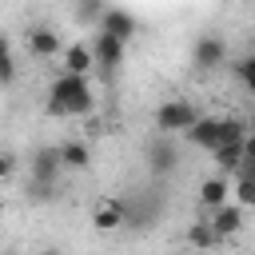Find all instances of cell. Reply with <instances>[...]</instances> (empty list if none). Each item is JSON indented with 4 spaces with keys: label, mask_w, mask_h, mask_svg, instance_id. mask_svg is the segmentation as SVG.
Here are the masks:
<instances>
[{
    "label": "cell",
    "mask_w": 255,
    "mask_h": 255,
    "mask_svg": "<svg viewBox=\"0 0 255 255\" xmlns=\"http://www.w3.org/2000/svg\"><path fill=\"white\" fill-rule=\"evenodd\" d=\"M96 108V88L88 76H56L48 88V116L56 120H84Z\"/></svg>",
    "instance_id": "obj_1"
},
{
    "label": "cell",
    "mask_w": 255,
    "mask_h": 255,
    "mask_svg": "<svg viewBox=\"0 0 255 255\" xmlns=\"http://www.w3.org/2000/svg\"><path fill=\"white\" fill-rule=\"evenodd\" d=\"M183 135H187L191 147H199V151L211 155L215 147L243 139V135H247V120H239V116H199Z\"/></svg>",
    "instance_id": "obj_2"
},
{
    "label": "cell",
    "mask_w": 255,
    "mask_h": 255,
    "mask_svg": "<svg viewBox=\"0 0 255 255\" xmlns=\"http://www.w3.org/2000/svg\"><path fill=\"white\" fill-rule=\"evenodd\" d=\"M155 131L159 135H183L195 120H199V112L191 108V100H179V96H171V100H163L159 108H155Z\"/></svg>",
    "instance_id": "obj_3"
},
{
    "label": "cell",
    "mask_w": 255,
    "mask_h": 255,
    "mask_svg": "<svg viewBox=\"0 0 255 255\" xmlns=\"http://www.w3.org/2000/svg\"><path fill=\"white\" fill-rule=\"evenodd\" d=\"M64 175V163H60V151L56 147H40L36 155H32V191L40 195V199H48L52 195V183Z\"/></svg>",
    "instance_id": "obj_4"
},
{
    "label": "cell",
    "mask_w": 255,
    "mask_h": 255,
    "mask_svg": "<svg viewBox=\"0 0 255 255\" xmlns=\"http://www.w3.org/2000/svg\"><path fill=\"white\" fill-rule=\"evenodd\" d=\"M92 227H96L100 235L124 231V227H128V207H124V199H112V195L96 199V203H92Z\"/></svg>",
    "instance_id": "obj_5"
},
{
    "label": "cell",
    "mask_w": 255,
    "mask_h": 255,
    "mask_svg": "<svg viewBox=\"0 0 255 255\" xmlns=\"http://www.w3.org/2000/svg\"><path fill=\"white\" fill-rule=\"evenodd\" d=\"M88 48H92L96 72H104V76H112V72L124 64V56H128V44H120V40H112V36H104V32H96V36L88 40Z\"/></svg>",
    "instance_id": "obj_6"
},
{
    "label": "cell",
    "mask_w": 255,
    "mask_h": 255,
    "mask_svg": "<svg viewBox=\"0 0 255 255\" xmlns=\"http://www.w3.org/2000/svg\"><path fill=\"white\" fill-rule=\"evenodd\" d=\"M203 219L211 223V231L219 235V243H223V239H235V235H239V231L247 227V211H243L239 203H223V207L207 211Z\"/></svg>",
    "instance_id": "obj_7"
},
{
    "label": "cell",
    "mask_w": 255,
    "mask_h": 255,
    "mask_svg": "<svg viewBox=\"0 0 255 255\" xmlns=\"http://www.w3.org/2000/svg\"><path fill=\"white\" fill-rule=\"evenodd\" d=\"M191 64L199 72H215L227 64V40L223 36H199L195 48H191Z\"/></svg>",
    "instance_id": "obj_8"
},
{
    "label": "cell",
    "mask_w": 255,
    "mask_h": 255,
    "mask_svg": "<svg viewBox=\"0 0 255 255\" xmlns=\"http://www.w3.org/2000/svg\"><path fill=\"white\" fill-rule=\"evenodd\" d=\"M96 32H104V36L128 44V40L135 36V16H131L128 8H104L100 20H96Z\"/></svg>",
    "instance_id": "obj_9"
},
{
    "label": "cell",
    "mask_w": 255,
    "mask_h": 255,
    "mask_svg": "<svg viewBox=\"0 0 255 255\" xmlns=\"http://www.w3.org/2000/svg\"><path fill=\"white\" fill-rule=\"evenodd\" d=\"M60 72H64V76H88V80H92L96 60H92L88 40H72V44H64V52H60Z\"/></svg>",
    "instance_id": "obj_10"
},
{
    "label": "cell",
    "mask_w": 255,
    "mask_h": 255,
    "mask_svg": "<svg viewBox=\"0 0 255 255\" xmlns=\"http://www.w3.org/2000/svg\"><path fill=\"white\" fill-rule=\"evenodd\" d=\"M195 199H199V207H203V211H215V207L231 203V179H227V175H207V179L199 183Z\"/></svg>",
    "instance_id": "obj_11"
},
{
    "label": "cell",
    "mask_w": 255,
    "mask_h": 255,
    "mask_svg": "<svg viewBox=\"0 0 255 255\" xmlns=\"http://www.w3.org/2000/svg\"><path fill=\"white\" fill-rule=\"evenodd\" d=\"M28 52H32L36 60H60L64 40H60V32H52V28H28Z\"/></svg>",
    "instance_id": "obj_12"
},
{
    "label": "cell",
    "mask_w": 255,
    "mask_h": 255,
    "mask_svg": "<svg viewBox=\"0 0 255 255\" xmlns=\"http://www.w3.org/2000/svg\"><path fill=\"white\" fill-rule=\"evenodd\" d=\"M211 163H215V175H227V179H235V175L243 171V139L215 147V151H211Z\"/></svg>",
    "instance_id": "obj_13"
},
{
    "label": "cell",
    "mask_w": 255,
    "mask_h": 255,
    "mask_svg": "<svg viewBox=\"0 0 255 255\" xmlns=\"http://www.w3.org/2000/svg\"><path fill=\"white\" fill-rule=\"evenodd\" d=\"M56 151H60L64 171H88L92 167V147L84 139H64V143H56Z\"/></svg>",
    "instance_id": "obj_14"
},
{
    "label": "cell",
    "mask_w": 255,
    "mask_h": 255,
    "mask_svg": "<svg viewBox=\"0 0 255 255\" xmlns=\"http://www.w3.org/2000/svg\"><path fill=\"white\" fill-rule=\"evenodd\" d=\"M187 243H191V247H199V251H211V247H219V235L211 231V223H207V219H195V223L187 227Z\"/></svg>",
    "instance_id": "obj_15"
},
{
    "label": "cell",
    "mask_w": 255,
    "mask_h": 255,
    "mask_svg": "<svg viewBox=\"0 0 255 255\" xmlns=\"http://www.w3.org/2000/svg\"><path fill=\"white\" fill-rule=\"evenodd\" d=\"M231 203H239L243 211H255V179L251 175H235L231 179Z\"/></svg>",
    "instance_id": "obj_16"
},
{
    "label": "cell",
    "mask_w": 255,
    "mask_h": 255,
    "mask_svg": "<svg viewBox=\"0 0 255 255\" xmlns=\"http://www.w3.org/2000/svg\"><path fill=\"white\" fill-rule=\"evenodd\" d=\"M231 68H235V80L255 96V52H251V56H243V60H235Z\"/></svg>",
    "instance_id": "obj_17"
},
{
    "label": "cell",
    "mask_w": 255,
    "mask_h": 255,
    "mask_svg": "<svg viewBox=\"0 0 255 255\" xmlns=\"http://www.w3.org/2000/svg\"><path fill=\"white\" fill-rule=\"evenodd\" d=\"M239 175H251V179H255V135H251V131L243 135V171H239Z\"/></svg>",
    "instance_id": "obj_18"
},
{
    "label": "cell",
    "mask_w": 255,
    "mask_h": 255,
    "mask_svg": "<svg viewBox=\"0 0 255 255\" xmlns=\"http://www.w3.org/2000/svg\"><path fill=\"white\" fill-rule=\"evenodd\" d=\"M12 171H16V155L12 151H0V179H8Z\"/></svg>",
    "instance_id": "obj_19"
},
{
    "label": "cell",
    "mask_w": 255,
    "mask_h": 255,
    "mask_svg": "<svg viewBox=\"0 0 255 255\" xmlns=\"http://www.w3.org/2000/svg\"><path fill=\"white\" fill-rule=\"evenodd\" d=\"M4 56H12V48H8V40L0 36V60H4Z\"/></svg>",
    "instance_id": "obj_20"
},
{
    "label": "cell",
    "mask_w": 255,
    "mask_h": 255,
    "mask_svg": "<svg viewBox=\"0 0 255 255\" xmlns=\"http://www.w3.org/2000/svg\"><path fill=\"white\" fill-rule=\"evenodd\" d=\"M247 131H251V135H255V112H251V116H247Z\"/></svg>",
    "instance_id": "obj_21"
},
{
    "label": "cell",
    "mask_w": 255,
    "mask_h": 255,
    "mask_svg": "<svg viewBox=\"0 0 255 255\" xmlns=\"http://www.w3.org/2000/svg\"><path fill=\"white\" fill-rule=\"evenodd\" d=\"M36 255H60V251H52V247H48V251H36Z\"/></svg>",
    "instance_id": "obj_22"
}]
</instances>
